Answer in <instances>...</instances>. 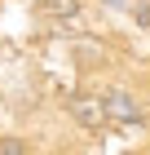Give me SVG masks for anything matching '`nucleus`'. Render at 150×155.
<instances>
[{
	"label": "nucleus",
	"instance_id": "obj_4",
	"mask_svg": "<svg viewBox=\"0 0 150 155\" xmlns=\"http://www.w3.org/2000/svg\"><path fill=\"white\" fill-rule=\"evenodd\" d=\"M0 155H22V142H13V137H5V146H0Z\"/></svg>",
	"mask_w": 150,
	"mask_h": 155
},
{
	"label": "nucleus",
	"instance_id": "obj_3",
	"mask_svg": "<svg viewBox=\"0 0 150 155\" xmlns=\"http://www.w3.org/2000/svg\"><path fill=\"white\" fill-rule=\"evenodd\" d=\"M40 9L58 13V18H71V13H75V0H40Z\"/></svg>",
	"mask_w": 150,
	"mask_h": 155
},
{
	"label": "nucleus",
	"instance_id": "obj_2",
	"mask_svg": "<svg viewBox=\"0 0 150 155\" xmlns=\"http://www.w3.org/2000/svg\"><path fill=\"white\" fill-rule=\"evenodd\" d=\"M102 111H106V120H124V124L137 120V102H132L128 93H110V97L102 102Z\"/></svg>",
	"mask_w": 150,
	"mask_h": 155
},
{
	"label": "nucleus",
	"instance_id": "obj_1",
	"mask_svg": "<svg viewBox=\"0 0 150 155\" xmlns=\"http://www.w3.org/2000/svg\"><path fill=\"white\" fill-rule=\"evenodd\" d=\"M71 111H75V120H80V124H88V129H102V124H106V111H102V102H97V97H75V102H71Z\"/></svg>",
	"mask_w": 150,
	"mask_h": 155
}]
</instances>
